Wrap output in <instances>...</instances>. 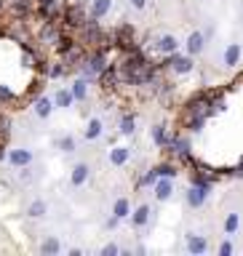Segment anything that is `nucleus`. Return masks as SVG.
<instances>
[{
    "label": "nucleus",
    "instance_id": "7ed1b4c3",
    "mask_svg": "<svg viewBox=\"0 0 243 256\" xmlns=\"http://www.w3.org/2000/svg\"><path fill=\"white\" fill-rule=\"evenodd\" d=\"M166 67H171L174 72H179V75H187V72L192 70V56H176V54H168Z\"/></svg>",
    "mask_w": 243,
    "mask_h": 256
},
{
    "label": "nucleus",
    "instance_id": "c85d7f7f",
    "mask_svg": "<svg viewBox=\"0 0 243 256\" xmlns=\"http://www.w3.org/2000/svg\"><path fill=\"white\" fill-rule=\"evenodd\" d=\"M152 171H155L158 176H168V179H174V176H176V168L174 166H158V168H152Z\"/></svg>",
    "mask_w": 243,
    "mask_h": 256
},
{
    "label": "nucleus",
    "instance_id": "473e14b6",
    "mask_svg": "<svg viewBox=\"0 0 243 256\" xmlns=\"http://www.w3.org/2000/svg\"><path fill=\"white\" fill-rule=\"evenodd\" d=\"M115 254H120V248H118L115 243H110V246L102 248V256H115Z\"/></svg>",
    "mask_w": 243,
    "mask_h": 256
},
{
    "label": "nucleus",
    "instance_id": "4be33fe9",
    "mask_svg": "<svg viewBox=\"0 0 243 256\" xmlns=\"http://www.w3.org/2000/svg\"><path fill=\"white\" fill-rule=\"evenodd\" d=\"M147 222H150V206H139L131 216V224L134 227H144Z\"/></svg>",
    "mask_w": 243,
    "mask_h": 256
},
{
    "label": "nucleus",
    "instance_id": "cd10ccee",
    "mask_svg": "<svg viewBox=\"0 0 243 256\" xmlns=\"http://www.w3.org/2000/svg\"><path fill=\"white\" fill-rule=\"evenodd\" d=\"M56 147L62 152H75V139H72V136H64V139L56 142Z\"/></svg>",
    "mask_w": 243,
    "mask_h": 256
},
{
    "label": "nucleus",
    "instance_id": "4c0bfd02",
    "mask_svg": "<svg viewBox=\"0 0 243 256\" xmlns=\"http://www.w3.org/2000/svg\"><path fill=\"white\" fill-rule=\"evenodd\" d=\"M3 6H6V0H0V11H3Z\"/></svg>",
    "mask_w": 243,
    "mask_h": 256
},
{
    "label": "nucleus",
    "instance_id": "f257e3e1",
    "mask_svg": "<svg viewBox=\"0 0 243 256\" xmlns=\"http://www.w3.org/2000/svg\"><path fill=\"white\" fill-rule=\"evenodd\" d=\"M62 19L67 22V27H83V24H86V14H83V8H80V6H67V8H64V14H62Z\"/></svg>",
    "mask_w": 243,
    "mask_h": 256
},
{
    "label": "nucleus",
    "instance_id": "6e6552de",
    "mask_svg": "<svg viewBox=\"0 0 243 256\" xmlns=\"http://www.w3.org/2000/svg\"><path fill=\"white\" fill-rule=\"evenodd\" d=\"M174 195V182L171 179H168V176H163V179H155V198L160 200V203H166V200L168 198H171Z\"/></svg>",
    "mask_w": 243,
    "mask_h": 256
},
{
    "label": "nucleus",
    "instance_id": "9b49d317",
    "mask_svg": "<svg viewBox=\"0 0 243 256\" xmlns=\"http://www.w3.org/2000/svg\"><path fill=\"white\" fill-rule=\"evenodd\" d=\"M115 43H118L120 48H131V43H134V27H131V24H123V27L118 30Z\"/></svg>",
    "mask_w": 243,
    "mask_h": 256
},
{
    "label": "nucleus",
    "instance_id": "bb28decb",
    "mask_svg": "<svg viewBox=\"0 0 243 256\" xmlns=\"http://www.w3.org/2000/svg\"><path fill=\"white\" fill-rule=\"evenodd\" d=\"M134 126H136V118H134V115H126L123 120H120V134H123V136H131V134H134Z\"/></svg>",
    "mask_w": 243,
    "mask_h": 256
},
{
    "label": "nucleus",
    "instance_id": "0eeeda50",
    "mask_svg": "<svg viewBox=\"0 0 243 256\" xmlns=\"http://www.w3.org/2000/svg\"><path fill=\"white\" fill-rule=\"evenodd\" d=\"M32 112H35L40 120H46L54 112V99H48V96H38L35 104H32Z\"/></svg>",
    "mask_w": 243,
    "mask_h": 256
},
{
    "label": "nucleus",
    "instance_id": "7c9ffc66",
    "mask_svg": "<svg viewBox=\"0 0 243 256\" xmlns=\"http://www.w3.org/2000/svg\"><path fill=\"white\" fill-rule=\"evenodd\" d=\"M152 139H155L158 144H163V139H166V128H163V126H155V128H152Z\"/></svg>",
    "mask_w": 243,
    "mask_h": 256
},
{
    "label": "nucleus",
    "instance_id": "72a5a7b5",
    "mask_svg": "<svg viewBox=\"0 0 243 256\" xmlns=\"http://www.w3.org/2000/svg\"><path fill=\"white\" fill-rule=\"evenodd\" d=\"M219 254H222V256H230V254H232V243H230V240H224V243L219 246Z\"/></svg>",
    "mask_w": 243,
    "mask_h": 256
},
{
    "label": "nucleus",
    "instance_id": "ddd939ff",
    "mask_svg": "<svg viewBox=\"0 0 243 256\" xmlns=\"http://www.w3.org/2000/svg\"><path fill=\"white\" fill-rule=\"evenodd\" d=\"M240 56H243V48L238 43H230L227 51H224V67H238Z\"/></svg>",
    "mask_w": 243,
    "mask_h": 256
},
{
    "label": "nucleus",
    "instance_id": "2f4dec72",
    "mask_svg": "<svg viewBox=\"0 0 243 256\" xmlns=\"http://www.w3.org/2000/svg\"><path fill=\"white\" fill-rule=\"evenodd\" d=\"M64 70H67L64 64H54V67L48 70V78H59V75H64Z\"/></svg>",
    "mask_w": 243,
    "mask_h": 256
},
{
    "label": "nucleus",
    "instance_id": "20e7f679",
    "mask_svg": "<svg viewBox=\"0 0 243 256\" xmlns=\"http://www.w3.org/2000/svg\"><path fill=\"white\" fill-rule=\"evenodd\" d=\"M6 160H8V163H11L14 168H24V166H30L32 163V152L30 150H11V152H8V155H6Z\"/></svg>",
    "mask_w": 243,
    "mask_h": 256
},
{
    "label": "nucleus",
    "instance_id": "423d86ee",
    "mask_svg": "<svg viewBox=\"0 0 243 256\" xmlns=\"http://www.w3.org/2000/svg\"><path fill=\"white\" fill-rule=\"evenodd\" d=\"M88 176H91V168H88V163H78L75 168H72V174H70L72 187H83V184L88 182Z\"/></svg>",
    "mask_w": 243,
    "mask_h": 256
},
{
    "label": "nucleus",
    "instance_id": "2eb2a0df",
    "mask_svg": "<svg viewBox=\"0 0 243 256\" xmlns=\"http://www.w3.org/2000/svg\"><path fill=\"white\" fill-rule=\"evenodd\" d=\"M72 96H75V102H86L88 99V80L86 78H78L75 83H72Z\"/></svg>",
    "mask_w": 243,
    "mask_h": 256
},
{
    "label": "nucleus",
    "instance_id": "a878e982",
    "mask_svg": "<svg viewBox=\"0 0 243 256\" xmlns=\"http://www.w3.org/2000/svg\"><path fill=\"white\" fill-rule=\"evenodd\" d=\"M238 227H240V219H238V214H230L227 219H224V232H227V235H235V232H238Z\"/></svg>",
    "mask_w": 243,
    "mask_h": 256
},
{
    "label": "nucleus",
    "instance_id": "f8f14e48",
    "mask_svg": "<svg viewBox=\"0 0 243 256\" xmlns=\"http://www.w3.org/2000/svg\"><path fill=\"white\" fill-rule=\"evenodd\" d=\"M62 56H64V67H75V64L83 62V48H78L75 43H72V46L67 48V51L62 54Z\"/></svg>",
    "mask_w": 243,
    "mask_h": 256
},
{
    "label": "nucleus",
    "instance_id": "6ab92c4d",
    "mask_svg": "<svg viewBox=\"0 0 243 256\" xmlns=\"http://www.w3.org/2000/svg\"><path fill=\"white\" fill-rule=\"evenodd\" d=\"M46 211H48L46 200H32V203L27 206V216H30V219H40V216H46Z\"/></svg>",
    "mask_w": 243,
    "mask_h": 256
},
{
    "label": "nucleus",
    "instance_id": "f704fd0d",
    "mask_svg": "<svg viewBox=\"0 0 243 256\" xmlns=\"http://www.w3.org/2000/svg\"><path fill=\"white\" fill-rule=\"evenodd\" d=\"M144 3H147V0H131L134 8H144Z\"/></svg>",
    "mask_w": 243,
    "mask_h": 256
},
{
    "label": "nucleus",
    "instance_id": "39448f33",
    "mask_svg": "<svg viewBox=\"0 0 243 256\" xmlns=\"http://www.w3.org/2000/svg\"><path fill=\"white\" fill-rule=\"evenodd\" d=\"M8 8H11V14L16 16V19H24V16L32 14L35 0H8Z\"/></svg>",
    "mask_w": 243,
    "mask_h": 256
},
{
    "label": "nucleus",
    "instance_id": "e433bc0d",
    "mask_svg": "<svg viewBox=\"0 0 243 256\" xmlns=\"http://www.w3.org/2000/svg\"><path fill=\"white\" fill-rule=\"evenodd\" d=\"M38 3H40V6H46V3H54V0H38Z\"/></svg>",
    "mask_w": 243,
    "mask_h": 256
},
{
    "label": "nucleus",
    "instance_id": "aec40b11",
    "mask_svg": "<svg viewBox=\"0 0 243 256\" xmlns=\"http://www.w3.org/2000/svg\"><path fill=\"white\" fill-rule=\"evenodd\" d=\"M112 216H118V219H126V216H131V203H128L126 198H118L115 206H112Z\"/></svg>",
    "mask_w": 243,
    "mask_h": 256
},
{
    "label": "nucleus",
    "instance_id": "5701e85b",
    "mask_svg": "<svg viewBox=\"0 0 243 256\" xmlns=\"http://www.w3.org/2000/svg\"><path fill=\"white\" fill-rule=\"evenodd\" d=\"M176 48H179V43H176L174 35H163L158 40V51H163V54H176Z\"/></svg>",
    "mask_w": 243,
    "mask_h": 256
},
{
    "label": "nucleus",
    "instance_id": "b1692460",
    "mask_svg": "<svg viewBox=\"0 0 243 256\" xmlns=\"http://www.w3.org/2000/svg\"><path fill=\"white\" fill-rule=\"evenodd\" d=\"M40 251H43L46 256H56V254L62 251V243L56 238H46L43 243H40Z\"/></svg>",
    "mask_w": 243,
    "mask_h": 256
},
{
    "label": "nucleus",
    "instance_id": "1a4fd4ad",
    "mask_svg": "<svg viewBox=\"0 0 243 256\" xmlns=\"http://www.w3.org/2000/svg\"><path fill=\"white\" fill-rule=\"evenodd\" d=\"M203 46H206V35L203 32H192L187 38V56H198L203 51Z\"/></svg>",
    "mask_w": 243,
    "mask_h": 256
},
{
    "label": "nucleus",
    "instance_id": "c756f323",
    "mask_svg": "<svg viewBox=\"0 0 243 256\" xmlns=\"http://www.w3.org/2000/svg\"><path fill=\"white\" fill-rule=\"evenodd\" d=\"M0 102L3 104H11V102H16V96H14V91L8 86H0Z\"/></svg>",
    "mask_w": 243,
    "mask_h": 256
},
{
    "label": "nucleus",
    "instance_id": "412c9836",
    "mask_svg": "<svg viewBox=\"0 0 243 256\" xmlns=\"http://www.w3.org/2000/svg\"><path fill=\"white\" fill-rule=\"evenodd\" d=\"M187 248H190L192 254H206L208 243H206L203 235H190V238H187Z\"/></svg>",
    "mask_w": 243,
    "mask_h": 256
},
{
    "label": "nucleus",
    "instance_id": "f03ea898",
    "mask_svg": "<svg viewBox=\"0 0 243 256\" xmlns=\"http://www.w3.org/2000/svg\"><path fill=\"white\" fill-rule=\"evenodd\" d=\"M211 187H203V184H192V187L187 190V206L190 208H200L206 203V195Z\"/></svg>",
    "mask_w": 243,
    "mask_h": 256
},
{
    "label": "nucleus",
    "instance_id": "393cba45",
    "mask_svg": "<svg viewBox=\"0 0 243 256\" xmlns=\"http://www.w3.org/2000/svg\"><path fill=\"white\" fill-rule=\"evenodd\" d=\"M8 136H11V118L8 115H0V142H8Z\"/></svg>",
    "mask_w": 243,
    "mask_h": 256
},
{
    "label": "nucleus",
    "instance_id": "c9c22d12",
    "mask_svg": "<svg viewBox=\"0 0 243 256\" xmlns=\"http://www.w3.org/2000/svg\"><path fill=\"white\" fill-rule=\"evenodd\" d=\"M235 176H240V179H243V163H240V166L235 168Z\"/></svg>",
    "mask_w": 243,
    "mask_h": 256
},
{
    "label": "nucleus",
    "instance_id": "9d476101",
    "mask_svg": "<svg viewBox=\"0 0 243 256\" xmlns=\"http://www.w3.org/2000/svg\"><path fill=\"white\" fill-rule=\"evenodd\" d=\"M62 32L54 27V22H46L43 24V30H40V43H46V46H54L56 40H59Z\"/></svg>",
    "mask_w": 243,
    "mask_h": 256
},
{
    "label": "nucleus",
    "instance_id": "a211bd4d",
    "mask_svg": "<svg viewBox=\"0 0 243 256\" xmlns=\"http://www.w3.org/2000/svg\"><path fill=\"white\" fill-rule=\"evenodd\" d=\"M110 8H112V0H91V16H94V19L107 16Z\"/></svg>",
    "mask_w": 243,
    "mask_h": 256
},
{
    "label": "nucleus",
    "instance_id": "4468645a",
    "mask_svg": "<svg viewBox=\"0 0 243 256\" xmlns=\"http://www.w3.org/2000/svg\"><path fill=\"white\" fill-rule=\"evenodd\" d=\"M128 158H131V150L128 147H112L110 150V163L112 166H126Z\"/></svg>",
    "mask_w": 243,
    "mask_h": 256
},
{
    "label": "nucleus",
    "instance_id": "f3484780",
    "mask_svg": "<svg viewBox=\"0 0 243 256\" xmlns=\"http://www.w3.org/2000/svg\"><path fill=\"white\" fill-rule=\"evenodd\" d=\"M102 131H104L102 120L99 118H91V120H88V126H86V131H83V136H86L88 142H94V139H99V136H102Z\"/></svg>",
    "mask_w": 243,
    "mask_h": 256
},
{
    "label": "nucleus",
    "instance_id": "dca6fc26",
    "mask_svg": "<svg viewBox=\"0 0 243 256\" xmlns=\"http://www.w3.org/2000/svg\"><path fill=\"white\" fill-rule=\"evenodd\" d=\"M54 104H56V107H62V110H67V107H72V104H75V96H72L70 88H62V91H56Z\"/></svg>",
    "mask_w": 243,
    "mask_h": 256
}]
</instances>
